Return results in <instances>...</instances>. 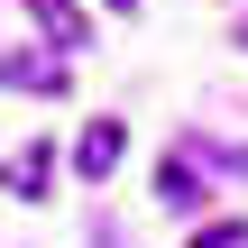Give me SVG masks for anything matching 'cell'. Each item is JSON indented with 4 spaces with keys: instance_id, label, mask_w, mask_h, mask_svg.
Here are the masks:
<instances>
[{
    "instance_id": "1",
    "label": "cell",
    "mask_w": 248,
    "mask_h": 248,
    "mask_svg": "<svg viewBox=\"0 0 248 248\" xmlns=\"http://www.w3.org/2000/svg\"><path fill=\"white\" fill-rule=\"evenodd\" d=\"M120 156H129V129H120V120H92V129H83V138H74V166H83V175H92V184H101V175H110V166H120Z\"/></svg>"
},
{
    "instance_id": "2",
    "label": "cell",
    "mask_w": 248,
    "mask_h": 248,
    "mask_svg": "<svg viewBox=\"0 0 248 248\" xmlns=\"http://www.w3.org/2000/svg\"><path fill=\"white\" fill-rule=\"evenodd\" d=\"M46 175H55V147H46V138H37V147H18V156L0 166V184H9L18 202H37V193H46Z\"/></svg>"
},
{
    "instance_id": "3",
    "label": "cell",
    "mask_w": 248,
    "mask_h": 248,
    "mask_svg": "<svg viewBox=\"0 0 248 248\" xmlns=\"http://www.w3.org/2000/svg\"><path fill=\"white\" fill-rule=\"evenodd\" d=\"M28 18L46 28V46H83V37H92V18H83L74 0H28Z\"/></svg>"
},
{
    "instance_id": "4",
    "label": "cell",
    "mask_w": 248,
    "mask_h": 248,
    "mask_svg": "<svg viewBox=\"0 0 248 248\" xmlns=\"http://www.w3.org/2000/svg\"><path fill=\"white\" fill-rule=\"evenodd\" d=\"M156 202H166V212H202V175H193L184 156H166V166H156Z\"/></svg>"
},
{
    "instance_id": "5",
    "label": "cell",
    "mask_w": 248,
    "mask_h": 248,
    "mask_svg": "<svg viewBox=\"0 0 248 248\" xmlns=\"http://www.w3.org/2000/svg\"><path fill=\"white\" fill-rule=\"evenodd\" d=\"M0 83H28V92H64V64H55V55H0Z\"/></svg>"
},
{
    "instance_id": "6",
    "label": "cell",
    "mask_w": 248,
    "mask_h": 248,
    "mask_svg": "<svg viewBox=\"0 0 248 248\" xmlns=\"http://www.w3.org/2000/svg\"><path fill=\"white\" fill-rule=\"evenodd\" d=\"M193 248H248V221H202Z\"/></svg>"
},
{
    "instance_id": "7",
    "label": "cell",
    "mask_w": 248,
    "mask_h": 248,
    "mask_svg": "<svg viewBox=\"0 0 248 248\" xmlns=\"http://www.w3.org/2000/svg\"><path fill=\"white\" fill-rule=\"evenodd\" d=\"M101 9H138V0H101Z\"/></svg>"
},
{
    "instance_id": "8",
    "label": "cell",
    "mask_w": 248,
    "mask_h": 248,
    "mask_svg": "<svg viewBox=\"0 0 248 248\" xmlns=\"http://www.w3.org/2000/svg\"><path fill=\"white\" fill-rule=\"evenodd\" d=\"M239 46H248V28H239Z\"/></svg>"
}]
</instances>
